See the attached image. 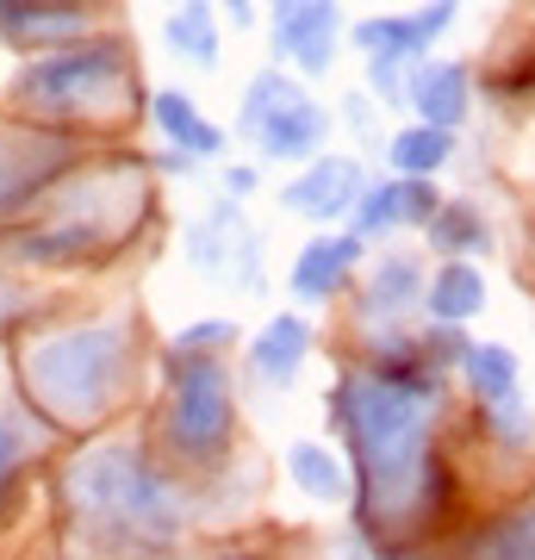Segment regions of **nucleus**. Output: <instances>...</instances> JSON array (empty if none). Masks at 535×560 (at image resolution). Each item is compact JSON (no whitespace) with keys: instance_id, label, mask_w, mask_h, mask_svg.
<instances>
[{"instance_id":"1","label":"nucleus","mask_w":535,"mask_h":560,"mask_svg":"<svg viewBox=\"0 0 535 560\" xmlns=\"http://www.w3.org/2000/svg\"><path fill=\"white\" fill-rule=\"evenodd\" d=\"M430 418H437V386L398 381L380 368L342 374L330 393V423L356 455V504L374 523V548H386V523L417 504L430 460Z\"/></svg>"},{"instance_id":"17","label":"nucleus","mask_w":535,"mask_h":560,"mask_svg":"<svg viewBox=\"0 0 535 560\" xmlns=\"http://www.w3.org/2000/svg\"><path fill=\"white\" fill-rule=\"evenodd\" d=\"M423 280H430V268H423V256H411V249H386V256L374 261V275H368V287H361V324L368 330H393L405 312H417L423 305Z\"/></svg>"},{"instance_id":"6","label":"nucleus","mask_w":535,"mask_h":560,"mask_svg":"<svg viewBox=\"0 0 535 560\" xmlns=\"http://www.w3.org/2000/svg\"><path fill=\"white\" fill-rule=\"evenodd\" d=\"M168 368V405H162V442L175 460L212 467L224 460L231 436H237V381L224 355H162Z\"/></svg>"},{"instance_id":"7","label":"nucleus","mask_w":535,"mask_h":560,"mask_svg":"<svg viewBox=\"0 0 535 560\" xmlns=\"http://www.w3.org/2000/svg\"><path fill=\"white\" fill-rule=\"evenodd\" d=\"M330 106H317L287 69H256L243 88V113H237V138L256 143L261 162H312L330 143Z\"/></svg>"},{"instance_id":"20","label":"nucleus","mask_w":535,"mask_h":560,"mask_svg":"<svg viewBox=\"0 0 535 560\" xmlns=\"http://www.w3.org/2000/svg\"><path fill=\"white\" fill-rule=\"evenodd\" d=\"M150 125L162 131V143H175V150H194V156H219L224 150V131L206 113L187 88H162L156 101H150Z\"/></svg>"},{"instance_id":"9","label":"nucleus","mask_w":535,"mask_h":560,"mask_svg":"<svg viewBox=\"0 0 535 560\" xmlns=\"http://www.w3.org/2000/svg\"><path fill=\"white\" fill-rule=\"evenodd\" d=\"M69 168H81V143L69 131H0V219L44 200Z\"/></svg>"},{"instance_id":"33","label":"nucleus","mask_w":535,"mask_h":560,"mask_svg":"<svg viewBox=\"0 0 535 560\" xmlns=\"http://www.w3.org/2000/svg\"><path fill=\"white\" fill-rule=\"evenodd\" d=\"M287 7H299V0H275V20H280V13H287Z\"/></svg>"},{"instance_id":"2","label":"nucleus","mask_w":535,"mask_h":560,"mask_svg":"<svg viewBox=\"0 0 535 560\" xmlns=\"http://www.w3.org/2000/svg\"><path fill=\"white\" fill-rule=\"evenodd\" d=\"M62 504L81 541L162 548L187 529V486L162 474L138 442H94L62 467Z\"/></svg>"},{"instance_id":"12","label":"nucleus","mask_w":535,"mask_h":560,"mask_svg":"<svg viewBox=\"0 0 535 560\" xmlns=\"http://www.w3.org/2000/svg\"><path fill=\"white\" fill-rule=\"evenodd\" d=\"M349 38V25H342V0H299L275 20V57L293 62L299 75H330V62H337V44Z\"/></svg>"},{"instance_id":"24","label":"nucleus","mask_w":535,"mask_h":560,"mask_svg":"<svg viewBox=\"0 0 535 560\" xmlns=\"http://www.w3.org/2000/svg\"><path fill=\"white\" fill-rule=\"evenodd\" d=\"M423 231H430L437 256H486L492 249V224L479 219V206H467V200H442Z\"/></svg>"},{"instance_id":"11","label":"nucleus","mask_w":535,"mask_h":560,"mask_svg":"<svg viewBox=\"0 0 535 560\" xmlns=\"http://www.w3.org/2000/svg\"><path fill=\"white\" fill-rule=\"evenodd\" d=\"M437 206H442L437 175H393L361 187V200L349 206V224H356V237L374 243V237H393V231H423Z\"/></svg>"},{"instance_id":"30","label":"nucleus","mask_w":535,"mask_h":560,"mask_svg":"<svg viewBox=\"0 0 535 560\" xmlns=\"http://www.w3.org/2000/svg\"><path fill=\"white\" fill-rule=\"evenodd\" d=\"M156 168H162V175H199V156L168 143V150H156Z\"/></svg>"},{"instance_id":"22","label":"nucleus","mask_w":535,"mask_h":560,"mask_svg":"<svg viewBox=\"0 0 535 560\" xmlns=\"http://www.w3.org/2000/svg\"><path fill=\"white\" fill-rule=\"evenodd\" d=\"M287 474H293V486L317 504H342L356 492L349 460H342L337 448H324V442H287Z\"/></svg>"},{"instance_id":"19","label":"nucleus","mask_w":535,"mask_h":560,"mask_svg":"<svg viewBox=\"0 0 535 560\" xmlns=\"http://www.w3.org/2000/svg\"><path fill=\"white\" fill-rule=\"evenodd\" d=\"M423 312L437 324H467L486 312V275L467 256H449L437 275L423 280Z\"/></svg>"},{"instance_id":"4","label":"nucleus","mask_w":535,"mask_h":560,"mask_svg":"<svg viewBox=\"0 0 535 560\" xmlns=\"http://www.w3.org/2000/svg\"><path fill=\"white\" fill-rule=\"evenodd\" d=\"M150 180L138 175V162H113V168H88L69 187V200H50V219L13 237L20 261H94L150 212Z\"/></svg>"},{"instance_id":"27","label":"nucleus","mask_w":535,"mask_h":560,"mask_svg":"<svg viewBox=\"0 0 535 560\" xmlns=\"http://www.w3.org/2000/svg\"><path fill=\"white\" fill-rule=\"evenodd\" d=\"M237 342V318H206V324H187V330H175V342H168V355H224Z\"/></svg>"},{"instance_id":"31","label":"nucleus","mask_w":535,"mask_h":560,"mask_svg":"<svg viewBox=\"0 0 535 560\" xmlns=\"http://www.w3.org/2000/svg\"><path fill=\"white\" fill-rule=\"evenodd\" d=\"M212 7H219V20L231 25V32H249V25H256V7H249V0H212Z\"/></svg>"},{"instance_id":"25","label":"nucleus","mask_w":535,"mask_h":560,"mask_svg":"<svg viewBox=\"0 0 535 560\" xmlns=\"http://www.w3.org/2000/svg\"><path fill=\"white\" fill-rule=\"evenodd\" d=\"M461 368H467V386H474L479 405L511 399L516 374H523V361H516L504 342H467V349H461Z\"/></svg>"},{"instance_id":"28","label":"nucleus","mask_w":535,"mask_h":560,"mask_svg":"<svg viewBox=\"0 0 535 560\" xmlns=\"http://www.w3.org/2000/svg\"><path fill=\"white\" fill-rule=\"evenodd\" d=\"M479 548H486V555H535V504H523V511H511L498 529H486Z\"/></svg>"},{"instance_id":"3","label":"nucleus","mask_w":535,"mask_h":560,"mask_svg":"<svg viewBox=\"0 0 535 560\" xmlns=\"http://www.w3.org/2000/svg\"><path fill=\"white\" fill-rule=\"evenodd\" d=\"M20 381L50 430H88L113 418L138 381V324L94 318L69 330H44L20 349Z\"/></svg>"},{"instance_id":"23","label":"nucleus","mask_w":535,"mask_h":560,"mask_svg":"<svg viewBox=\"0 0 535 560\" xmlns=\"http://www.w3.org/2000/svg\"><path fill=\"white\" fill-rule=\"evenodd\" d=\"M386 162H393V175H442L449 162H455V131L449 125H405L386 138Z\"/></svg>"},{"instance_id":"18","label":"nucleus","mask_w":535,"mask_h":560,"mask_svg":"<svg viewBox=\"0 0 535 560\" xmlns=\"http://www.w3.org/2000/svg\"><path fill=\"white\" fill-rule=\"evenodd\" d=\"M249 374H256L268 393H287V386L305 374V361H312V318L305 312H275V318L256 330L249 342Z\"/></svg>"},{"instance_id":"8","label":"nucleus","mask_w":535,"mask_h":560,"mask_svg":"<svg viewBox=\"0 0 535 560\" xmlns=\"http://www.w3.org/2000/svg\"><path fill=\"white\" fill-rule=\"evenodd\" d=\"M181 256H187V268L199 280H212L219 293H237V300L261 293V237L231 194L181 224Z\"/></svg>"},{"instance_id":"29","label":"nucleus","mask_w":535,"mask_h":560,"mask_svg":"<svg viewBox=\"0 0 535 560\" xmlns=\"http://www.w3.org/2000/svg\"><path fill=\"white\" fill-rule=\"evenodd\" d=\"M342 125H356L361 143H380V101L374 94H349L342 101Z\"/></svg>"},{"instance_id":"34","label":"nucleus","mask_w":535,"mask_h":560,"mask_svg":"<svg viewBox=\"0 0 535 560\" xmlns=\"http://www.w3.org/2000/svg\"><path fill=\"white\" fill-rule=\"evenodd\" d=\"M168 7H175V0H168Z\"/></svg>"},{"instance_id":"13","label":"nucleus","mask_w":535,"mask_h":560,"mask_svg":"<svg viewBox=\"0 0 535 560\" xmlns=\"http://www.w3.org/2000/svg\"><path fill=\"white\" fill-rule=\"evenodd\" d=\"M455 7L461 0H430V7H417V13H374V20L349 25V44H356L361 57L417 62V57H430V44L455 25Z\"/></svg>"},{"instance_id":"10","label":"nucleus","mask_w":535,"mask_h":560,"mask_svg":"<svg viewBox=\"0 0 535 560\" xmlns=\"http://www.w3.org/2000/svg\"><path fill=\"white\" fill-rule=\"evenodd\" d=\"M361 187H368V175H361L356 156H324V150H317V156L299 162V175L280 187V206H287L293 219L337 224V219H349V206L361 200Z\"/></svg>"},{"instance_id":"32","label":"nucleus","mask_w":535,"mask_h":560,"mask_svg":"<svg viewBox=\"0 0 535 560\" xmlns=\"http://www.w3.org/2000/svg\"><path fill=\"white\" fill-rule=\"evenodd\" d=\"M224 194H231V200L256 194V168H249V162H231V168H224Z\"/></svg>"},{"instance_id":"15","label":"nucleus","mask_w":535,"mask_h":560,"mask_svg":"<svg viewBox=\"0 0 535 560\" xmlns=\"http://www.w3.org/2000/svg\"><path fill=\"white\" fill-rule=\"evenodd\" d=\"M94 32V7L81 0H0V38L20 50H57Z\"/></svg>"},{"instance_id":"16","label":"nucleus","mask_w":535,"mask_h":560,"mask_svg":"<svg viewBox=\"0 0 535 560\" xmlns=\"http://www.w3.org/2000/svg\"><path fill=\"white\" fill-rule=\"evenodd\" d=\"M405 106L423 125H449L455 131L474 113V69L467 62H442V57H417L405 69Z\"/></svg>"},{"instance_id":"14","label":"nucleus","mask_w":535,"mask_h":560,"mask_svg":"<svg viewBox=\"0 0 535 560\" xmlns=\"http://www.w3.org/2000/svg\"><path fill=\"white\" fill-rule=\"evenodd\" d=\"M361 249H368V237H356V231H317L305 249L293 256V275H287V287H293L299 305H330L349 287V275L361 268Z\"/></svg>"},{"instance_id":"21","label":"nucleus","mask_w":535,"mask_h":560,"mask_svg":"<svg viewBox=\"0 0 535 560\" xmlns=\"http://www.w3.org/2000/svg\"><path fill=\"white\" fill-rule=\"evenodd\" d=\"M162 44H168L181 62H194V69H219V50H224L219 7H212V0H175V13L162 25Z\"/></svg>"},{"instance_id":"5","label":"nucleus","mask_w":535,"mask_h":560,"mask_svg":"<svg viewBox=\"0 0 535 560\" xmlns=\"http://www.w3.org/2000/svg\"><path fill=\"white\" fill-rule=\"evenodd\" d=\"M131 88V50L125 38H69L57 50H32L13 75V106L32 119H81V113H113Z\"/></svg>"},{"instance_id":"26","label":"nucleus","mask_w":535,"mask_h":560,"mask_svg":"<svg viewBox=\"0 0 535 560\" xmlns=\"http://www.w3.org/2000/svg\"><path fill=\"white\" fill-rule=\"evenodd\" d=\"M44 430H50V423H44L38 411H25V405H7V411H0V492L20 480V467L32 460Z\"/></svg>"}]
</instances>
